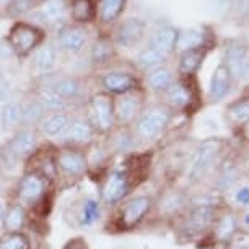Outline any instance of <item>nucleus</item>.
<instances>
[{
    "label": "nucleus",
    "mask_w": 249,
    "mask_h": 249,
    "mask_svg": "<svg viewBox=\"0 0 249 249\" xmlns=\"http://www.w3.org/2000/svg\"><path fill=\"white\" fill-rule=\"evenodd\" d=\"M112 135V152L114 153H130L137 143L135 134H130L125 127H121L117 132H111Z\"/></svg>",
    "instance_id": "c85d7f7f"
},
{
    "label": "nucleus",
    "mask_w": 249,
    "mask_h": 249,
    "mask_svg": "<svg viewBox=\"0 0 249 249\" xmlns=\"http://www.w3.org/2000/svg\"><path fill=\"white\" fill-rule=\"evenodd\" d=\"M0 249H33V244L25 231H2Z\"/></svg>",
    "instance_id": "bb28decb"
},
{
    "label": "nucleus",
    "mask_w": 249,
    "mask_h": 249,
    "mask_svg": "<svg viewBox=\"0 0 249 249\" xmlns=\"http://www.w3.org/2000/svg\"><path fill=\"white\" fill-rule=\"evenodd\" d=\"M98 132L87 116H72L67 129L57 139L59 147H73L90 150L96 143Z\"/></svg>",
    "instance_id": "0eeeda50"
},
{
    "label": "nucleus",
    "mask_w": 249,
    "mask_h": 249,
    "mask_svg": "<svg viewBox=\"0 0 249 249\" xmlns=\"http://www.w3.org/2000/svg\"><path fill=\"white\" fill-rule=\"evenodd\" d=\"M204 33L202 30H187L182 31L179 37H178V48H181L182 51H189V49H199L202 48L204 43Z\"/></svg>",
    "instance_id": "f704fd0d"
},
{
    "label": "nucleus",
    "mask_w": 249,
    "mask_h": 249,
    "mask_svg": "<svg viewBox=\"0 0 249 249\" xmlns=\"http://www.w3.org/2000/svg\"><path fill=\"white\" fill-rule=\"evenodd\" d=\"M54 161L57 182L67 181L69 184H73L88 175V150L57 145Z\"/></svg>",
    "instance_id": "20e7f679"
},
{
    "label": "nucleus",
    "mask_w": 249,
    "mask_h": 249,
    "mask_svg": "<svg viewBox=\"0 0 249 249\" xmlns=\"http://www.w3.org/2000/svg\"><path fill=\"white\" fill-rule=\"evenodd\" d=\"M189 200L186 199L184 194L178 191L168 192L161 197V200L158 202V212L160 215H164V217H179V215L184 212Z\"/></svg>",
    "instance_id": "aec40b11"
},
{
    "label": "nucleus",
    "mask_w": 249,
    "mask_h": 249,
    "mask_svg": "<svg viewBox=\"0 0 249 249\" xmlns=\"http://www.w3.org/2000/svg\"><path fill=\"white\" fill-rule=\"evenodd\" d=\"M23 127V105L10 100L0 109V129L3 132H17Z\"/></svg>",
    "instance_id": "dca6fc26"
},
{
    "label": "nucleus",
    "mask_w": 249,
    "mask_h": 249,
    "mask_svg": "<svg viewBox=\"0 0 249 249\" xmlns=\"http://www.w3.org/2000/svg\"><path fill=\"white\" fill-rule=\"evenodd\" d=\"M51 85H53L54 90L64 98L67 105L72 101H77L80 95H82V83H80L78 78L64 77V78L55 80V82L51 83Z\"/></svg>",
    "instance_id": "393cba45"
},
{
    "label": "nucleus",
    "mask_w": 249,
    "mask_h": 249,
    "mask_svg": "<svg viewBox=\"0 0 249 249\" xmlns=\"http://www.w3.org/2000/svg\"><path fill=\"white\" fill-rule=\"evenodd\" d=\"M33 65L39 73L48 75L55 69L57 65V51L54 46L46 44L36 49L35 55H33Z\"/></svg>",
    "instance_id": "5701e85b"
},
{
    "label": "nucleus",
    "mask_w": 249,
    "mask_h": 249,
    "mask_svg": "<svg viewBox=\"0 0 249 249\" xmlns=\"http://www.w3.org/2000/svg\"><path fill=\"white\" fill-rule=\"evenodd\" d=\"M230 83H231V73L227 69L225 64H220L215 72L212 75V80H210V100L213 101H220L222 98L227 96V93L230 91Z\"/></svg>",
    "instance_id": "412c9836"
},
{
    "label": "nucleus",
    "mask_w": 249,
    "mask_h": 249,
    "mask_svg": "<svg viewBox=\"0 0 249 249\" xmlns=\"http://www.w3.org/2000/svg\"><path fill=\"white\" fill-rule=\"evenodd\" d=\"M170 117L171 114L166 107H152V109H148L137 119L135 137L142 140V142L157 140L163 134V130L166 129V125L170 124Z\"/></svg>",
    "instance_id": "9d476101"
},
{
    "label": "nucleus",
    "mask_w": 249,
    "mask_h": 249,
    "mask_svg": "<svg viewBox=\"0 0 249 249\" xmlns=\"http://www.w3.org/2000/svg\"><path fill=\"white\" fill-rule=\"evenodd\" d=\"M87 44V31L80 26H65L59 33V46L70 54H78Z\"/></svg>",
    "instance_id": "f3484780"
},
{
    "label": "nucleus",
    "mask_w": 249,
    "mask_h": 249,
    "mask_svg": "<svg viewBox=\"0 0 249 249\" xmlns=\"http://www.w3.org/2000/svg\"><path fill=\"white\" fill-rule=\"evenodd\" d=\"M148 85L153 91H166L173 85V73L170 69L158 67L148 73Z\"/></svg>",
    "instance_id": "2f4dec72"
},
{
    "label": "nucleus",
    "mask_w": 249,
    "mask_h": 249,
    "mask_svg": "<svg viewBox=\"0 0 249 249\" xmlns=\"http://www.w3.org/2000/svg\"><path fill=\"white\" fill-rule=\"evenodd\" d=\"M28 222H30V212L26 210V207L18 202H10L7 205L5 217L0 227L3 228V231H25Z\"/></svg>",
    "instance_id": "2eb2a0df"
},
{
    "label": "nucleus",
    "mask_w": 249,
    "mask_h": 249,
    "mask_svg": "<svg viewBox=\"0 0 249 249\" xmlns=\"http://www.w3.org/2000/svg\"><path fill=\"white\" fill-rule=\"evenodd\" d=\"M230 249H249V236L248 234H234L230 241Z\"/></svg>",
    "instance_id": "79ce46f5"
},
{
    "label": "nucleus",
    "mask_w": 249,
    "mask_h": 249,
    "mask_svg": "<svg viewBox=\"0 0 249 249\" xmlns=\"http://www.w3.org/2000/svg\"><path fill=\"white\" fill-rule=\"evenodd\" d=\"M65 12H67V8H65L64 0H49L41 10V15H43L44 21L59 23L65 18Z\"/></svg>",
    "instance_id": "72a5a7b5"
},
{
    "label": "nucleus",
    "mask_w": 249,
    "mask_h": 249,
    "mask_svg": "<svg viewBox=\"0 0 249 249\" xmlns=\"http://www.w3.org/2000/svg\"><path fill=\"white\" fill-rule=\"evenodd\" d=\"M246 57V53H244L243 46H231L227 51V69L230 70L231 75H239L241 73V67H243V60Z\"/></svg>",
    "instance_id": "c9c22d12"
},
{
    "label": "nucleus",
    "mask_w": 249,
    "mask_h": 249,
    "mask_svg": "<svg viewBox=\"0 0 249 249\" xmlns=\"http://www.w3.org/2000/svg\"><path fill=\"white\" fill-rule=\"evenodd\" d=\"M44 39V35L39 28L28 23H15L8 33V46L18 57H26L36 51Z\"/></svg>",
    "instance_id": "1a4fd4ad"
},
{
    "label": "nucleus",
    "mask_w": 249,
    "mask_h": 249,
    "mask_svg": "<svg viewBox=\"0 0 249 249\" xmlns=\"http://www.w3.org/2000/svg\"><path fill=\"white\" fill-rule=\"evenodd\" d=\"M222 140L220 139H207L204 140L199 148L196 150L192 163L187 170V182L189 184H197L212 171L217 160L222 152Z\"/></svg>",
    "instance_id": "39448f33"
},
{
    "label": "nucleus",
    "mask_w": 249,
    "mask_h": 249,
    "mask_svg": "<svg viewBox=\"0 0 249 249\" xmlns=\"http://www.w3.org/2000/svg\"><path fill=\"white\" fill-rule=\"evenodd\" d=\"M192 91L191 87L186 85L182 82L173 83V85L164 91V100L173 107H178V109H186V107L191 106L192 103Z\"/></svg>",
    "instance_id": "4be33fe9"
},
{
    "label": "nucleus",
    "mask_w": 249,
    "mask_h": 249,
    "mask_svg": "<svg viewBox=\"0 0 249 249\" xmlns=\"http://www.w3.org/2000/svg\"><path fill=\"white\" fill-rule=\"evenodd\" d=\"M228 112L233 117V121H236L238 124H246V122H249V98L233 103L230 106Z\"/></svg>",
    "instance_id": "ea45409f"
},
{
    "label": "nucleus",
    "mask_w": 249,
    "mask_h": 249,
    "mask_svg": "<svg viewBox=\"0 0 249 249\" xmlns=\"http://www.w3.org/2000/svg\"><path fill=\"white\" fill-rule=\"evenodd\" d=\"M62 249H88V244H87V239L85 238L77 236V238L69 239V241L64 244Z\"/></svg>",
    "instance_id": "c03bdc74"
},
{
    "label": "nucleus",
    "mask_w": 249,
    "mask_h": 249,
    "mask_svg": "<svg viewBox=\"0 0 249 249\" xmlns=\"http://www.w3.org/2000/svg\"><path fill=\"white\" fill-rule=\"evenodd\" d=\"M166 60V55L161 54L160 51L157 49H153L152 46L147 49H143L142 53H140L137 55V65L140 69H143V70H155V69H158V67H161L163 62Z\"/></svg>",
    "instance_id": "473e14b6"
},
{
    "label": "nucleus",
    "mask_w": 249,
    "mask_h": 249,
    "mask_svg": "<svg viewBox=\"0 0 249 249\" xmlns=\"http://www.w3.org/2000/svg\"><path fill=\"white\" fill-rule=\"evenodd\" d=\"M88 121L95 127L98 135H107L114 132L116 117H114V100L106 93H96L88 101Z\"/></svg>",
    "instance_id": "423d86ee"
},
{
    "label": "nucleus",
    "mask_w": 249,
    "mask_h": 249,
    "mask_svg": "<svg viewBox=\"0 0 249 249\" xmlns=\"http://www.w3.org/2000/svg\"><path fill=\"white\" fill-rule=\"evenodd\" d=\"M238 178H239L238 168L234 166L233 163H225L222 166V170H220L217 184L222 191H227L230 187H233L234 182L238 181Z\"/></svg>",
    "instance_id": "e433bc0d"
},
{
    "label": "nucleus",
    "mask_w": 249,
    "mask_h": 249,
    "mask_svg": "<svg viewBox=\"0 0 249 249\" xmlns=\"http://www.w3.org/2000/svg\"><path fill=\"white\" fill-rule=\"evenodd\" d=\"M215 207L213 205H202L191 204L181 217V233L186 238H196L204 234L207 230L215 222Z\"/></svg>",
    "instance_id": "6e6552de"
},
{
    "label": "nucleus",
    "mask_w": 249,
    "mask_h": 249,
    "mask_svg": "<svg viewBox=\"0 0 249 249\" xmlns=\"http://www.w3.org/2000/svg\"><path fill=\"white\" fill-rule=\"evenodd\" d=\"M5 210H7V205H5V202L2 200V197H0V225H2V220L5 217Z\"/></svg>",
    "instance_id": "de8ad7c7"
},
{
    "label": "nucleus",
    "mask_w": 249,
    "mask_h": 249,
    "mask_svg": "<svg viewBox=\"0 0 249 249\" xmlns=\"http://www.w3.org/2000/svg\"><path fill=\"white\" fill-rule=\"evenodd\" d=\"M35 3V0H15V7H17V12H26L30 10Z\"/></svg>",
    "instance_id": "a18cd8bd"
},
{
    "label": "nucleus",
    "mask_w": 249,
    "mask_h": 249,
    "mask_svg": "<svg viewBox=\"0 0 249 249\" xmlns=\"http://www.w3.org/2000/svg\"><path fill=\"white\" fill-rule=\"evenodd\" d=\"M246 132H248V135H249V122H248V129H246Z\"/></svg>",
    "instance_id": "603ef678"
},
{
    "label": "nucleus",
    "mask_w": 249,
    "mask_h": 249,
    "mask_svg": "<svg viewBox=\"0 0 249 249\" xmlns=\"http://www.w3.org/2000/svg\"><path fill=\"white\" fill-rule=\"evenodd\" d=\"M241 75L244 80H249V54L243 60V67H241Z\"/></svg>",
    "instance_id": "49530a36"
},
{
    "label": "nucleus",
    "mask_w": 249,
    "mask_h": 249,
    "mask_svg": "<svg viewBox=\"0 0 249 249\" xmlns=\"http://www.w3.org/2000/svg\"><path fill=\"white\" fill-rule=\"evenodd\" d=\"M46 114H48V111L44 109V106L36 98L31 100L28 105H23V127L37 129V125L44 119Z\"/></svg>",
    "instance_id": "a878e982"
},
{
    "label": "nucleus",
    "mask_w": 249,
    "mask_h": 249,
    "mask_svg": "<svg viewBox=\"0 0 249 249\" xmlns=\"http://www.w3.org/2000/svg\"><path fill=\"white\" fill-rule=\"evenodd\" d=\"M140 112V100L135 95H122L114 101V117L116 125L127 127L137 119Z\"/></svg>",
    "instance_id": "ddd939ff"
},
{
    "label": "nucleus",
    "mask_w": 249,
    "mask_h": 249,
    "mask_svg": "<svg viewBox=\"0 0 249 249\" xmlns=\"http://www.w3.org/2000/svg\"><path fill=\"white\" fill-rule=\"evenodd\" d=\"M13 95V85L10 78L5 77L3 73H0V105H5L12 100Z\"/></svg>",
    "instance_id": "a19ab883"
},
{
    "label": "nucleus",
    "mask_w": 249,
    "mask_h": 249,
    "mask_svg": "<svg viewBox=\"0 0 249 249\" xmlns=\"http://www.w3.org/2000/svg\"><path fill=\"white\" fill-rule=\"evenodd\" d=\"M143 36V23L137 20V18H129L125 20L117 30L116 39L121 46L125 48H132L134 44H137Z\"/></svg>",
    "instance_id": "6ab92c4d"
},
{
    "label": "nucleus",
    "mask_w": 249,
    "mask_h": 249,
    "mask_svg": "<svg viewBox=\"0 0 249 249\" xmlns=\"http://www.w3.org/2000/svg\"><path fill=\"white\" fill-rule=\"evenodd\" d=\"M36 100L44 106L48 112H67L69 105L65 100L54 90L51 83L41 85L36 91Z\"/></svg>",
    "instance_id": "a211bd4d"
},
{
    "label": "nucleus",
    "mask_w": 249,
    "mask_h": 249,
    "mask_svg": "<svg viewBox=\"0 0 249 249\" xmlns=\"http://www.w3.org/2000/svg\"><path fill=\"white\" fill-rule=\"evenodd\" d=\"M3 194V181H2V178H0V197H2Z\"/></svg>",
    "instance_id": "3c124183"
},
{
    "label": "nucleus",
    "mask_w": 249,
    "mask_h": 249,
    "mask_svg": "<svg viewBox=\"0 0 249 249\" xmlns=\"http://www.w3.org/2000/svg\"><path fill=\"white\" fill-rule=\"evenodd\" d=\"M155 202L153 197H150L147 194H140L134 196L130 199H125L121 204V207L117 209V212L114 215L111 222L112 231H132L148 217V213L152 212Z\"/></svg>",
    "instance_id": "7ed1b4c3"
},
{
    "label": "nucleus",
    "mask_w": 249,
    "mask_h": 249,
    "mask_svg": "<svg viewBox=\"0 0 249 249\" xmlns=\"http://www.w3.org/2000/svg\"><path fill=\"white\" fill-rule=\"evenodd\" d=\"M70 119H72V116L67 112H48L37 125V132L51 140H57L67 129Z\"/></svg>",
    "instance_id": "4468645a"
},
{
    "label": "nucleus",
    "mask_w": 249,
    "mask_h": 249,
    "mask_svg": "<svg viewBox=\"0 0 249 249\" xmlns=\"http://www.w3.org/2000/svg\"><path fill=\"white\" fill-rule=\"evenodd\" d=\"M112 55V48L106 39H98L91 48V60L95 64H105Z\"/></svg>",
    "instance_id": "58836bf2"
},
{
    "label": "nucleus",
    "mask_w": 249,
    "mask_h": 249,
    "mask_svg": "<svg viewBox=\"0 0 249 249\" xmlns=\"http://www.w3.org/2000/svg\"><path fill=\"white\" fill-rule=\"evenodd\" d=\"M234 202L241 207H249V187L243 186L234 192Z\"/></svg>",
    "instance_id": "37998d69"
},
{
    "label": "nucleus",
    "mask_w": 249,
    "mask_h": 249,
    "mask_svg": "<svg viewBox=\"0 0 249 249\" xmlns=\"http://www.w3.org/2000/svg\"><path fill=\"white\" fill-rule=\"evenodd\" d=\"M100 83L106 95H129L139 87V82L135 75L130 72H121V70H111L101 75Z\"/></svg>",
    "instance_id": "9b49d317"
},
{
    "label": "nucleus",
    "mask_w": 249,
    "mask_h": 249,
    "mask_svg": "<svg viewBox=\"0 0 249 249\" xmlns=\"http://www.w3.org/2000/svg\"><path fill=\"white\" fill-rule=\"evenodd\" d=\"M178 37H179V33H178L175 28H170V26L163 28V30H160L157 35L153 36L152 48L160 51V53L164 54V55H168L176 49Z\"/></svg>",
    "instance_id": "b1692460"
},
{
    "label": "nucleus",
    "mask_w": 249,
    "mask_h": 249,
    "mask_svg": "<svg viewBox=\"0 0 249 249\" xmlns=\"http://www.w3.org/2000/svg\"><path fill=\"white\" fill-rule=\"evenodd\" d=\"M103 212H105V207H103L100 197H95V196L83 197L77 207V212H75L73 225L80 230L93 228L95 225L101 222Z\"/></svg>",
    "instance_id": "f8f14e48"
},
{
    "label": "nucleus",
    "mask_w": 249,
    "mask_h": 249,
    "mask_svg": "<svg viewBox=\"0 0 249 249\" xmlns=\"http://www.w3.org/2000/svg\"><path fill=\"white\" fill-rule=\"evenodd\" d=\"M125 0H98V17L103 23L114 21L122 13Z\"/></svg>",
    "instance_id": "c756f323"
},
{
    "label": "nucleus",
    "mask_w": 249,
    "mask_h": 249,
    "mask_svg": "<svg viewBox=\"0 0 249 249\" xmlns=\"http://www.w3.org/2000/svg\"><path fill=\"white\" fill-rule=\"evenodd\" d=\"M93 3L91 0H73L72 5V17L75 21L78 23H87L93 18Z\"/></svg>",
    "instance_id": "4c0bfd02"
},
{
    "label": "nucleus",
    "mask_w": 249,
    "mask_h": 249,
    "mask_svg": "<svg viewBox=\"0 0 249 249\" xmlns=\"http://www.w3.org/2000/svg\"><path fill=\"white\" fill-rule=\"evenodd\" d=\"M236 234V217L233 213H225L215 227V238L220 243H230Z\"/></svg>",
    "instance_id": "7c9ffc66"
},
{
    "label": "nucleus",
    "mask_w": 249,
    "mask_h": 249,
    "mask_svg": "<svg viewBox=\"0 0 249 249\" xmlns=\"http://www.w3.org/2000/svg\"><path fill=\"white\" fill-rule=\"evenodd\" d=\"M202 60H204V51L199 49H189L184 51L179 60V73L181 75H194L199 70Z\"/></svg>",
    "instance_id": "cd10ccee"
},
{
    "label": "nucleus",
    "mask_w": 249,
    "mask_h": 249,
    "mask_svg": "<svg viewBox=\"0 0 249 249\" xmlns=\"http://www.w3.org/2000/svg\"><path fill=\"white\" fill-rule=\"evenodd\" d=\"M134 164L132 157H129L119 166L107 168L100 184V196H98L103 207H117L129 197L137 176V166Z\"/></svg>",
    "instance_id": "f03ea898"
},
{
    "label": "nucleus",
    "mask_w": 249,
    "mask_h": 249,
    "mask_svg": "<svg viewBox=\"0 0 249 249\" xmlns=\"http://www.w3.org/2000/svg\"><path fill=\"white\" fill-rule=\"evenodd\" d=\"M39 147L37 129L21 127L0 143V178H7L23 171L25 163Z\"/></svg>",
    "instance_id": "f257e3e1"
},
{
    "label": "nucleus",
    "mask_w": 249,
    "mask_h": 249,
    "mask_svg": "<svg viewBox=\"0 0 249 249\" xmlns=\"http://www.w3.org/2000/svg\"><path fill=\"white\" fill-rule=\"evenodd\" d=\"M244 225H246V227L249 228V213L244 215Z\"/></svg>",
    "instance_id": "09e8293b"
},
{
    "label": "nucleus",
    "mask_w": 249,
    "mask_h": 249,
    "mask_svg": "<svg viewBox=\"0 0 249 249\" xmlns=\"http://www.w3.org/2000/svg\"><path fill=\"white\" fill-rule=\"evenodd\" d=\"M0 2H2L3 5H10V3H13L15 0H0Z\"/></svg>",
    "instance_id": "8fccbe9b"
}]
</instances>
